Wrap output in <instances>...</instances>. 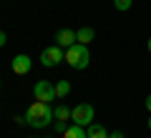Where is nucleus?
Returning <instances> with one entry per match:
<instances>
[{
	"label": "nucleus",
	"instance_id": "1",
	"mask_svg": "<svg viewBox=\"0 0 151 138\" xmlns=\"http://www.w3.org/2000/svg\"><path fill=\"white\" fill-rule=\"evenodd\" d=\"M25 121H28V126H33V128H45V126H50V123L55 121V111H53L50 103L33 101L30 106H28V111H25Z\"/></svg>",
	"mask_w": 151,
	"mask_h": 138
},
{
	"label": "nucleus",
	"instance_id": "2",
	"mask_svg": "<svg viewBox=\"0 0 151 138\" xmlns=\"http://www.w3.org/2000/svg\"><path fill=\"white\" fill-rule=\"evenodd\" d=\"M65 63H68L73 70H83V68H88V63H91L88 45L76 43V45H70V48H65Z\"/></svg>",
	"mask_w": 151,
	"mask_h": 138
},
{
	"label": "nucleus",
	"instance_id": "3",
	"mask_svg": "<svg viewBox=\"0 0 151 138\" xmlns=\"http://www.w3.org/2000/svg\"><path fill=\"white\" fill-rule=\"evenodd\" d=\"M93 116H96V111H93L91 103H78V106L70 111V121H73L76 126H83V128H88L93 123Z\"/></svg>",
	"mask_w": 151,
	"mask_h": 138
},
{
	"label": "nucleus",
	"instance_id": "4",
	"mask_svg": "<svg viewBox=\"0 0 151 138\" xmlns=\"http://www.w3.org/2000/svg\"><path fill=\"white\" fill-rule=\"evenodd\" d=\"M33 98L35 101H43V103H50L55 101V85L50 83V80H38L35 85H33Z\"/></svg>",
	"mask_w": 151,
	"mask_h": 138
},
{
	"label": "nucleus",
	"instance_id": "5",
	"mask_svg": "<svg viewBox=\"0 0 151 138\" xmlns=\"http://www.w3.org/2000/svg\"><path fill=\"white\" fill-rule=\"evenodd\" d=\"M65 60V53L60 45H50V48H45L43 53H40V63L45 65V68H55L58 63H63Z\"/></svg>",
	"mask_w": 151,
	"mask_h": 138
},
{
	"label": "nucleus",
	"instance_id": "6",
	"mask_svg": "<svg viewBox=\"0 0 151 138\" xmlns=\"http://www.w3.org/2000/svg\"><path fill=\"white\" fill-rule=\"evenodd\" d=\"M76 30H70V28H63V30L55 33V45H60V48H70V45H76Z\"/></svg>",
	"mask_w": 151,
	"mask_h": 138
},
{
	"label": "nucleus",
	"instance_id": "7",
	"mask_svg": "<svg viewBox=\"0 0 151 138\" xmlns=\"http://www.w3.org/2000/svg\"><path fill=\"white\" fill-rule=\"evenodd\" d=\"M30 68H33V60L28 58V55H15V58H13V70H15L18 75L30 73Z\"/></svg>",
	"mask_w": 151,
	"mask_h": 138
},
{
	"label": "nucleus",
	"instance_id": "8",
	"mask_svg": "<svg viewBox=\"0 0 151 138\" xmlns=\"http://www.w3.org/2000/svg\"><path fill=\"white\" fill-rule=\"evenodd\" d=\"M93 38H96V30H93V28H88V25H83V28H78V30H76V40L81 43V45H88Z\"/></svg>",
	"mask_w": 151,
	"mask_h": 138
},
{
	"label": "nucleus",
	"instance_id": "9",
	"mask_svg": "<svg viewBox=\"0 0 151 138\" xmlns=\"http://www.w3.org/2000/svg\"><path fill=\"white\" fill-rule=\"evenodd\" d=\"M63 138H88V133H86V128L83 126H68L65 128V133H63Z\"/></svg>",
	"mask_w": 151,
	"mask_h": 138
},
{
	"label": "nucleus",
	"instance_id": "10",
	"mask_svg": "<svg viewBox=\"0 0 151 138\" xmlns=\"http://www.w3.org/2000/svg\"><path fill=\"white\" fill-rule=\"evenodd\" d=\"M86 133H88V138H108L106 128H103L101 123H91V126L86 128Z\"/></svg>",
	"mask_w": 151,
	"mask_h": 138
},
{
	"label": "nucleus",
	"instance_id": "11",
	"mask_svg": "<svg viewBox=\"0 0 151 138\" xmlns=\"http://www.w3.org/2000/svg\"><path fill=\"white\" fill-rule=\"evenodd\" d=\"M53 111H55V121H70V111H73V108H68V106L60 103V106H55Z\"/></svg>",
	"mask_w": 151,
	"mask_h": 138
},
{
	"label": "nucleus",
	"instance_id": "12",
	"mask_svg": "<svg viewBox=\"0 0 151 138\" xmlns=\"http://www.w3.org/2000/svg\"><path fill=\"white\" fill-rule=\"evenodd\" d=\"M68 93H70V83H68V80H58V83H55V96L65 98Z\"/></svg>",
	"mask_w": 151,
	"mask_h": 138
},
{
	"label": "nucleus",
	"instance_id": "13",
	"mask_svg": "<svg viewBox=\"0 0 151 138\" xmlns=\"http://www.w3.org/2000/svg\"><path fill=\"white\" fill-rule=\"evenodd\" d=\"M113 5H116V10L124 13V10H129V8L134 5V0H113Z\"/></svg>",
	"mask_w": 151,
	"mask_h": 138
},
{
	"label": "nucleus",
	"instance_id": "14",
	"mask_svg": "<svg viewBox=\"0 0 151 138\" xmlns=\"http://www.w3.org/2000/svg\"><path fill=\"white\" fill-rule=\"evenodd\" d=\"M65 128H68V126H65V121H55L53 123V131L55 133H65Z\"/></svg>",
	"mask_w": 151,
	"mask_h": 138
},
{
	"label": "nucleus",
	"instance_id": "15",
	"mask_svg": "<svg viewBox=\"0 0 151 138\" xmlns=\"http://www.w3.org/2000/svg\"><path fill=\"white\" fill-rule=\"evenodd\" d=\"M108 138H126V136L121 131H113V133H108Z\"/></svg>",
	"mask_w": 151,
	"mask_h": 138
},
{
	"label": "nucleus",
	"instance_id": "16",
	"mask_svg": "<svg viewBox=\"0 0 151 138\" xmlns=\"http://www.w3.org/2000/svg\"><path fill=\"white\" fill-rule=\"evenodd\" d=\"M5 43H8V35H5V33H3V30H0V48H3Z\"/></svg>",
	"mask_w": 151,
	"mask_h": 138
},
{
	"label": "nucleus",
	"instance_id": "17",
	"mask_svg": "<svg viewBox=\"0 0 151 138\" xmlns=\"http://www.w3.org/2000/svg\"><path fill=\"white\" fill-rule=\"evenodd\" d=\"M13 121H15L18 126H23V123H28V121H25V118H23V116H15V118H13Z\"/></svg>",
	"mask_w": 151,
	"mask_h": 138
},
{
	"label": "nucleus",
	"instance_id": "18",
	"mask_svg": "<svg viewBox=\"0 0 151 138\" xmlns=\"http://www.w3.org/2000/svg\"><path fill=\"white\" fill-rule=\"evenodd\" d=\"M146 111L151 113V93H149V96H146Z\"/></svg>",
	"mask_w": 151,
	"mask_h": 138
},
{
	"label": "nucleus",
	"instance_id": "19",
	"mask_svg": "<svg viewBox=\"0 0 151 138\" xmlns=\"http://www.w3.org/2000/svg\"><path fill=\"white\" fill-rule=\"evenodd\" d=\"M146 48H149V53H151V38H149V43H146Z\"/></svg>",
	"mask_w": 151,
	"mask_h": 138
},
{
	"label": "nucleus",
	"instance_id": "20",
	"mask_svg": "<svg viewBox=\"0 0 151 138\" xmlns=\"http://www.w3.org/2000/svg\"><path fill=\"white\" fill-rule=\"evenodd\" d=\"M149 131H151V118H149Z\"/></svg>",
	"mask_w": 151,
	"mask_h": 138
},
{
	"label": "nucleus",
	"instance_id": "21",
	"mask_svg": "<svg viewBox=\"0 0 151 138\" xmlns=\"http://www.w3.org/2000/svg\"><path fill=\"white\" fill-rule=\"evenodd\" d=\"M0 88H3V83H0Z\"/></svg>",
	"mask_w": 151,
	"mask_h": 138
},
{
	"label": "nucleus",
	"instance_id": "22",
	"mask_svg": "<svg viewBox=\"0 0 151 138\" xmlns=\"http://www.w3.org/2000/svg\"><path fill=\"white\" fill-rule=\"evenodd\" d=\"M33 138H35V136H33Z\"/></svg>",
	"mask_w": 151,
	"mask_h": 138
}]
</instances>
